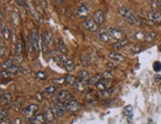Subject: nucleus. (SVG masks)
Returning <instances> with one entry per match:
<instances>
[{"mask_svg": "<svg viewBox=\"0 0 161 124\" xmlns=\"http://www.w3.org/2000/svg\"><path fill=\"white\" fill-rule=\"evenodd\" d=\"M118 13H119V15H121L125 21L129 23V24L139 25L140 23H141V21H140V19L138 18V17H137L132 11H131L130 8H128L126 6H122V7L119 8Z\"/></svg>", "mask_w": 161, "mask_h": 124, "instance_id": "f257e3e1", "label": "nucleus"}, {"mask_svg": "<svg viewBox=\"0 0 161 124\" xmlns=\"http://www.w3.org/2000/svg\"><path fill=\"white\" fill-rule=\"evenodd\" d=\"M65 107H66V111H68L69 113L75 114L81 109V104H80V102L77 101V100L71 99L65 103Z\"/></svg>", "mask_w": 161, "mask_h": 124, "instance_id": "f03ea898", "label": "nucleus"}, {"mask_svg": "<svg viewBox=\"0 0 161 124\" xmlns=\"http://www.w3.org/2000/svg\"><path fill=\"white\" fill-rule=\"evenodd\" d=\"M39 110V106L37 104H30L27 108L25 109L24 112H23V115L26 119H32L35 115H37L36 113Z\"/></svg>", "mask_w": 161, "mask_h": 124, "instance_id": "7ed1b4c3", "label": "nucleus"}, {"mask_svg": "<svg viewBox=\"0 0 161 124\" xmlns=\"http://www.w3.org/2000/svg\"><path fill=\"white\" fill-rule=\"evenodd\" d=\"M83 27L86 29V30L90 31V32H95V31L98 30V24L93 21V19H86L85 21L82 23Z\"/></svg>", "mask_w": 161, "mask_h": 124, "instance_id": "20e7f679", "label": "nucleus"}, {"mask_svg": "<svg viewBox=\"0 0 161 124\" xmlns=\"http://www.w3.org/2000/svg\"><path fill=\"white\" fill-rule=\"evenodd\" d=\"M29 39L33 45V48L35 50H38L39 49V37H38V32L36 29H31L30 34H29Z\"/></svg>", "mask_w": 161, "mask_h": 124, "instance_id": "39448f33", "label": "nucleus"}, {"mask_svg": "<svg viewBox=\"0 0 161 124\" xmlns=\"http://www.w3.org/2000/svg\"><path fill=\"white\" fill-rule=\"evenodd\" d=\"M71 97H72V94L70 93V91L68 90H61L57 93V101H60V102H67L69 100H71Z\"/></svg>", "mask_w": 161, "mask_h": 124, "instance_id": "423d86ee", "label": "nucleus"}, {"mask_svg": "<svg viewBox=\"0 0 161 124\" xmlns=\"http://www.w3.org/2000/svg\"><path fill=\"white\" fill-rule=\"evenodd\" d=\"M147 18L149 21L155 23V24H159L161 23V11H151L147 14Z\"/></svg>", "mask_w": 161, "mask_h": 124, "instance_id": "0eeeda50", "label": "nucleus"}, {"mask_svg": "<svg viewBox=\"0 0 161 124\" xmlns=\"http://www.w3.org/2000/svg\"><path fill=\"white\" fill-rule=\"evenodd\" d=\"M61 61H62V63L64 64L66 70L68 71H73L75 70V64H74V62L70 59V58H68L67 56H63V55H61Z\"/></svg>", "mask_w": 161, "mask_h": 124, "instance_id": "6e6552de", "label": "nucleus"}, {"mask_svg": "<svg viewBox=\"0 0 161 124\" xmlns=\"http://www.w3.org/2000/svg\"><path fill=\"white\" fill-rule=\"evenodd\" d=\"M53 108H54L55 110V113L57 115H59V116H63L64 113H65L66 111V107H65V104H63L62 102L60 101H55L53 103Z\"/></svg>", "mask_w": 161, "mask_h": 124, "instance_id": "1a4fd4ad", "label": "nucleus"}, {"mask_svg": "<svg viewBox=\"0 0 161 124\" xmlns=\"http://www.w3.org/2000/svg\"><path fill=\"white\" fill-rule=\"evenodd\" d=\"M55 110L54 108L49 106L47 107V109L45 110V113H44V116H45V119H46V122L48 123H52L53 121L55 120Z\"/></svg>", "mask_w": 161, "mask_h": 124, "instance_id": "9d476101", "label": "nucleus"}, {"mask_svg": "<svg viewBox=\"0 0 161 124\" xmlns=\"http://www.w3.org/2000/svg\"><path fill=\"white\" fill-rule=\"evenodd\" d=\"M107 33H109V35L112 37V40H116V41H119V40L122 38V33H121L119 30H118V29L110 27V28L107 29Z\"/></svg>", "mask_w": 161, "mask_h": 124, "instance_id": "9b49d317", "label": "nucleus"}, {"mask_svg": "<svg viewBox=\"0 0 161 124\" xmlns=\"http://www.w3.org/2000/svg\"><path fill=\"white\" fill-rule=\"evenodd\" d=\"M89 13H90V8L87 7V5L85 3V2H82L81 5L78 8V10H77L78 16H80V17H82V18H84V17H87Z\"/></svg>", "mask_w": 161, "mask_h": 124, "instance_id": "f8f14e48", "label": "nucleus"}, {"mask_svg": "<svg viewBox=\"0 0 161 124\" xmlns=\"http://www.w3.org/2000/svg\"><path fill=\"white\" fill-rule=\"evenodd\" d=\"M96 88L101 91H105L110 88V80L101 79L99 82L96 85Z\"/></svg>", "mask_w": 161, "mask_h": 124, "instance_id": "ddd939ff", "label": "nucleus"}, {"mask_svg": "<svg viewBox=\"0 0 161 124\" xmlns=\"http://www.w3.org/2000/svg\"><path fill=\"white\" fill-rule=\"evenodd\" d=\"M93 21H95L96 24L101 25L104 21V14L101 10H96L95 13H93Z\"/></svg>", "mask_w": 161, "mask_h": 124, "instance_id": "4468645a", "label": "nucleus"}, {"mask_svg": "<svg viewBox=\"0 0 161 124\" xmlns=\"http://www.w3.org/2000/svg\"><path fill=\"white\" fill-rule=\"evenodd\" d=\"M43 44H45L46 46H50L53 43V34L50 30H46L43 33Z\"/></svg>", "mask_w": 161, "mask_h": 124, "instance_id": "2eb2a0df", "label": "nucleus"}, {"mask_svg": "<svg viewBox=\"0 0 161 124\" xmlns=\"http://www.w3.org/2000/svg\"><path fill=\"white\" fill-rule=\"evenodd\" d=\"M109 59L112 62H116V63H119V62H122L124 60V57L122 56L121 54L119 53H116L115 51H112L109 54Z\"/></svg>", "mask_w": 161, "mask_h": 124, "instance_id": "dca6fc26", "label": "nucleus"}, {"mask_svg": "<svg viewBox=\"0 0 161 124\" xmlns=\"http://www.w3.org/2000/svg\"><path fill=\"white\" fill-rule=\"evenodd\" d=\"M87 80H81L79 79V77H77V82H76V85H75V88L76 89H77L78 91H84L85 89L87 88Z\"/></svg>", "mask_w": 161, "mask_h": 124, "instance_id": "f3484780", "label": "nucleus"}, {"mask_svg": "<svg viewBox=\"0 0 161 124\" xmlns=\"http://www.w3.org/2000/svg\"><path fill=\"white\" fill-rule=\"evenodd\" d=\"M46 119L44 114H37L31 119V124H45Z\"/></svg>", "mask_w": 161, "mask_h": 124, "instance_id": "a211bd4d", "label": "nucleus"}, {"mask_svg": "<svg viewBox=\"0 0 161 124\" xmlns=\"http://www.w3.org/2000/svg\"><path fill=\"white\" fill-rule=\"evenodd\" d=\"M57 51L61 53V55H63V56H66L67 53H68V49H67L66 45L64 44L62 40H59V42L57 43Z\"/></svg>", "mask_w": 161, "mask_h": 124, "instance_id": "6ab92c4d", "label": "nucleus"}, {"mask_svg": "<svg viewBox=\"0 0 161 124\" xmlns=\"http://www.w3.org/2000/svg\"><path fill=\"white\" fill-rule=\"evenodd\" d=\"M128 41L126 39H121L119 40V41H116L115 44H112V49L113 50H119V49H121L122 47H124L125 45H127Z\"/></svg>", "mask_w": 161, "mask_h": 124, "instance_id": "aec40b11", "label": "nucleus"}, {"mask_svg": "<svg viewBox=\"0 0 161 124\" xmlns=\"http://www.w3.org/2000/svg\"><path fill=\"white\" fill-rule=\"evenodd\" d=\"M99 38L101 40V42H109V41H112V37L109 35V33H107V31H102L99 34Z\"/></svg>", "mask_w": 161, "mask_h": 124, "instance_id": "412c9836", "label": "nucleus"}, {"mask_svg": "<svg viewBox=\"0 0 161 124\" xmlns=\"http://www.w3.org/2000/svg\"><path fill=\"white\" fill-rule=\"evenodd\" d=\"M76 82H77V77L72 76V74H67L65 77V82L68 85H75Z\"/></svg>", "mask_w": 161, "mask_h": 124, "instance_id": "4be33fe9", "label": "nucleus"}, {"mask_svg": "<svg viewBox=\"0 0 161 124\" xmlns=\"http://www.w3.org/2000/svg\"><path fill=\"white\" fill-rule=\"evenodd\" d=\"M1 35L5 40H9V30L4 24H1Z\"/></svg>", "mask_w": 161, "mask_h": 124, "instance_id": "5701e85b", "label": "nucleus"}, {"mask_svg": "<svg viewBox=\"0 0 161 124\" xmlns=\"http://www.w3.org/2000/svg\"><path fill=\"white\" fill-rule=\"evenodd\" d=\"M155 38H156V33L153 32V31L146 33L144 35V41L145 42H152Z\"/></svg>", "mask_w": 161, "mask_h": 124, "instance_id": "b1692460", "label": "nucleus"}, {"mask_svg": "<svg viewBox=\"0 0 161 124\" xmlns=\"http://www.w3.org/2000/svg\"><path fill=\"white\" fill-rule=\"evenodd\" d=\"M78 77L79 79H81V80H87H87H89V71H86V70H82L80 71L78 73Z\"/></svg>", "mask_w": 161, "mask_h": 124, "instance_id": "393cba45", "label": "nucleus"}, {"mask_svg": "<svg viewBox=\"0 0 161 124\" xmlns=\"http://www.w3.org/2000/svg\"><path fill=\"white\" fill-rule=\"evenodd\" d=\"M101 80V74H96V76H93V77H90V79L89 80V83L90 85H96L99 80Z\"/></svg>", "mask_w": 161, "mask_h": 124, "instance_id": "a878e982", "label": "nucleus"}, {"mask_svg": "<svg viewBox=\"0 0 161 124\" xmlns=\"http://www.w3.org/2000/svg\"><path fill=\"white\" fill-rule=\"evenodd\" d=\"M1 102L3 105H6L8 103L11 102V96L9 93H5V94H2V97H1Z\"/></svg>", "mask_w": 161, "mask_h": 124, "instance_id": "bb28decb", "label": "nucleus"}, {"mask_svg": "<svg viewBox=\"0 0 161 124\" xmlns=\"http://www.w3.org/2000/svg\"><path fill=\"white\" fill-rule=\"evenodd\" d=\"M124 113L125 115V117H129L130 115H132V106L131 105H126L124 109Z\"/></svg>", "mask_w": 161, "mask_h": 124, "instance_id": "cd10ccee", "label": "nucleus"}, {"mask_svg": "<svg viewBox=\"0 0 161 124\" xmlns=\"http://www.w3.org/2000/svg\"><path fill=\"white\" fill-rule=\"evenodd\" d=\"M12 22H13V24L14 25H19V23H20V16H19V14L18 13H16V12H13L12 13Z\"/></svg>", "mask_w": 161, "mask_h": 124, "instance_id": "c85d7f7f", "label": "nucleus"}, {"mask_svg": "<svg viewBox=\"0 0 161 124\" xmlns=\"http://www.w3.org/2000/svg\"><path fill=\"white\" fill-rule=\"evenodd\" d=\"M12 60L11 59H8L6 62H4V63H2V65H1V67L2 69H5V70H8V69H10L11 67H12Z\"/></svg>", "mask_w": 161, "mask_h": 124, "instance_id": "c756f323", "label": "nucleus"}, {"mask_svg": "<svg viewBox=\"0 0 161 124\" xmlns=\"http://www.w3.org/2000/svg\"><path fill=\"white\" fill-rule=\"evenodd\" d=\"M36 77L39 80H45L47 77H48V74L46 73H44V71H38V73H36Z\"/></svg>", "mask_w": 161, "mask_h": 124, "instance_id": "7c9ffc66", "label": "nucleus"}, {"mask_svg": "<svg viewBox=\"0 0 161 124\" xmlns=\"http://www.w3.org/2000/svg\"><path fill=\"white\" fill-rule=\"evenodd\" d=\"M143 50V48L142 47H140L139 45H133L132 47H131V52L132 53H134V54H138V53H140Z\"/></svg>", "mask_w": 161, "mask_h": 124, "instance_id": "2f4dec72", "label": "nucleus"}, {"mask_svg": "<svg viewBox=\"0 0 161 124\" xmlns=\"http://www.w3.org/2000/svg\"><path fill=\"white\" fill-rule=\"evenodd\" d=\"M13 108H14V110L17 112L20 110V108H21V102H20L19 99H16L15 101L13 102Z\"/></svg>", "mask_w": 161, "mask_h": 124, "instance_id": "473e14b6", "label": "nucleus"}, {"mask_svg": "<svg viewBox=\"0 0 161 124\" xmlns=\"http://www.w3.org/2000/svg\"><path fill=\"white\" fill-rule=\"evenodd\" d=\"M8 117V110L7 109H2L1 110V115H0V119H1V121H4L6 120Z\"/></svg>", "mask_w": 161, "mask_h": 124, "instance_id": "72a5a7b5", "label": "nucleus"}, {"mask_svg": "<svg viewBox=\"0 0 161 124\" xmlns=\"http://www.w3.org/2000/svg\"><path fill=\"white\" fill-rule=\"evenodd\" d=\"M22 51H23L22 44H21V42L18 41L16 43V54H17V56H20V55L22 54Z\"/></svg>", "mask_w": 161, "mask_h": 124, "instance_id": "f704fd0d", "label": "nucleus"}, {"mask_svg": "<svg viewBox=\"0 0 161 124\" xmlns=\"http://www.w3.org/2000/svg\"><path fill=\"white\" fill-rule=\"evenodd\" d=\"M112 74H110V71H104V73L101 74V79L107 80H112Z\"/></svg>", "mask_w": 161, "mask_h": 124, "instance_id": "c9c22d12", "label": "nucleus"}, {"mask_svg": "<svg viewBox=\"0 0 161 124\" xmlns=\"http://www.w3.org/2000/svg\"><path fill=\"white\" fill-rule=\"evenodd\" d=\"M55 91H56V88H55V86H53V85L48 86V88H45V92L47 94H52V93H54Z\"/></svg>", "mask_w": 161, "mask_h": 124, "instance_id": "e433bc0d", "label": "nucleus"}, {"mask_svg": "<svg viewBox=\"0 0 161 124\" xmlns=\"http://www.w3.org/2000/svg\"><path fill=\"white\" fill-rule=\"evenodd\" d=\"M11 74H11L8 70H5V71L2 70L1 71V79H4V77L6 79V77H11Z\"/></svg>", "mask_w": 161, "mask_h": 124, "instance_id": "4c0bfd02", "label": "nucleus"}, {"mask_svg": "<svg viewBox=\"0 0 161 124\" xmlns=\"http://www.w3.org/2000/svg\"><path fill=\"white\" fill-rule=\"evenodd\" d=\"M153 70L155 71H161V63L160 62H155L153 64Z\"/></svg>", "mask_w": 161, "mask_h": 124, "instance_id": "58836bf2", "label": "nucleus"}, {"mask_svg": "<svg viewBox=\"0 0 161 124\" xmlns=\"http://www.w3.org/2000/svg\"><path fill=\"white\" fill-rule=\"evenodd\" d=\"M53 82L58 83V85H63V83L65 82V77H60V79H54V80H53Z\"/></svg>", "mask_w": 161, "mask_h": 124, "instance_id": "ea45409f", "label": "nucleus"}, {"mask_svg": "<svg viewBox=\"0 0 161 124\" xmlns=\"http://www.w3.org/2000/svg\"><path fill=\"white\" fill-rule=\"evenodd\" d=\"M87 100L89 102L93 103V102H95V97H93V94L89 93V94H87Z\"/></svg>", "mask_w": 161, "mask_h": 124, "instance_id": "a19ab883", "label": "nucleus"}, {"mask_svg": "<svg viewBox=\"0 0 161 124\" xmlns=\"http://www.w3.org/2000/svg\"><path fill=\"white\" fill-rule=\"evenodd\" d=\"M0 47H1V52H0V57H1V58H4V54H5V47H4L3 43H1V45H0Z\"/></svg>", "mask_w": 161, "mask_h": 124, "instance_id": "79ce46f5", "label": "nucleus"}, {"mask_svg": "<svg viewBox=\"0 0 161 124\" xmlns=\"http://www.w3.org/2000/svg\"><path fill=\"white\" fill-rule=\"evenodd\" d=\"M8 71H9L11 74H12V73H15V71H18V67H17V66H14V65H13L10 69H8Z\"/></svg>", "mask_w": 161, "mask_h": 124, "instance_id": "37998d69", "label": "nucleus"}, {"mask_svg": "<svg viewBox=\"0 0 161 124\" xmlns=\"http://www.w3.org/2000/svg\"><path fill=\"white\" fill-rule=\"evenodd\" d=\"M35 99H36L37 101H42V96H41V93L37 92V93L35 94Z\"/></svg>", "mask_w": 161, "mask_h": 124, "instance_id": "c03bdc74", "label": "nucleus"}, {"mask_svg": "<svg viewBox=\"0 0 161 124\" xmlns=\"http://www.w3.org/2000/svg\"><path fill=\"white\" fill-rule=\"evenodd\" d=\"M12 124H22L21 118H16V119L13 121V123H12Z\"/></svg>", "mask_w": 161, "mask_h": 124, "instance_id": "a18cd8bd", "label": "nucleus"}, {"mask_svg": "<svg viewBox=\"0 0 161 124\" xmlns=\"http://www.w3.org/2000/svg\"><path fill=\"white\" fill-rule=\"evenodd\" d=\"M154 80L156 82H159L160 80H161V76H160V74H156V76L154 77Z\"/></svg>", "mask_w": 161, "mask_h": 124, "instance_id": "49530a36", "label": "nucleus"}, {"mask_svg": "<svg viewBox=\"0 0 161 124\" xmlns=\"http://www.w3.org/2000/svg\"><path fill=\"white\" fill-rule=\"evenodd\" d=\"M1 124H12V123L10 122L9 119H6V120H4V121H1Z\"/></svg>", "mask_w": 161, "mask_h": 124, "instance_id": "de8ad7c7", "label": "nucleus"}, {"mask_svg": "<svg viewBox=\"0 0 161 124\" xmlns=\"http://www.w3.org/2000/svg\"><path fill=\"white\" fill-rule=\"evenodd\" d=\"M158 50H159V51L161 52V45L159 46V47H158Z\"/></svg>", "mask_w": 161, "mask_h": 124, "instance_id": "09e8293b", "label": "nucleus"}, {"mask_svg": "<svg viewBox=\"0 0 161 124\" xmlns=\"http://www.w3.org/2000/svg\"><path fill=\"white\" fill-rule=\"evenodd\" d=\"M160 90H161V85H160Z\"/></svg>", "mask_w": 161, "mask_h": 124, "instance_id": "8fccbe9b", "label": "nucleus"}]
</instances>
